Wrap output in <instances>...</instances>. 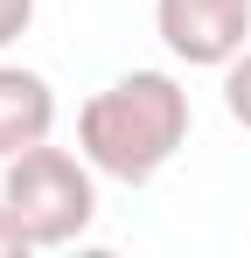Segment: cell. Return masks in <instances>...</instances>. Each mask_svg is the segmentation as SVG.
<instances>
[{
    "mask_svg": "<svg viewBox=\"0 0 251 258\" xmlns=\"http://www.w3.org/2000/svg\"><path fill=\"white\" fill-rule=\"evenodd\" d=\"M189 147V91L167 70H126L105 91H91L77 112V154L105 181H154Z\"/></svg>",
    "mask_w": 251,
    "mask_h": 258,
    "instance_id": "obj_1",
    "label": "cell"
},
{
    "mask_svg": "<svg viewBox=\"0 0 251 258\" xmlns=\"http://www.w3.org/2000/svg\"><path fill=\"white\" fill-rule=\"evenodd\" d=\"M0 203L21 216V230L35 237V251L77 244L98 216V168L70 147H28L14 161H0Z\"/></svg>",
    "mask_w": 251,
    "mask_h": 258,
    "instance_id": "obj_2",
    "label": "cell"
},
{
    "mask_svg": "<svg viewBox=\"0 0 251 258\" xmlns=\"http://www.w3.org/2000/svg\"><path fill=\"white\" fill-rule=\"evenodd\" d=\"M154 28L189 70H223L251 49V0H154Z\"/></svg>",
    "mask_w": 251,
    "mask_h": 258,
    "instance_id": "obj_3",
    "label": "cell"
},
{
    "mask_svg": "<svg viewBox=\"0 0 251 258\" xmlns=\"http://www.w3.org/2000/svg\"><path fill=\"white\" fill-rule=\"evenodd\" d=\"M56 133V91L42 70H21V63H0V161L28 154Z\"/></svg>",
    "mask_w": 251,
    "mask_h": 258,
    "instance_id": "obj_4",
    "label": "cell"
},
{
    "mask_svg": "<svg viewBox=\"0 0 251 258\" xmlns=\"http://www.w3.org/2000/svg\"><path fill=\"white\" fill-rule=\"evenodd\" d=\"M223 112H230V119L251 133V49L223 63Z\"/></svg>",
    "mask_w": 251,
    "mask_h": 258,
    "instance_id": "obj_5",
    "label": "cell"
},
{
    "mask_svg": "<svg viewBox=\"0 0 251 258\" xmlns=\"http://www.w3.org/2000/svg\"><path fill=\"white\" fill-rule=\"evenodd\" d=\"M28 251H35V237L21 230V216L0 203V258H28Z\"/></svg>",
    "mask_w": 251,
    "mask_h": 258,
    "instance_id": "obj_6",
    "label": "cell"
},
{
    "mask_svg": "<svg viewBox=\"0 0 251 258\" xmlns=\"http://www.w3.org/2000/svg\"><path fill=\"white\" fill-rule=\"evenodd\" d=\"M28 21H35V0H0V49L14 35H28Z\"/></svg>",
    "mask_w": 251,
    "mask_h": 258,
    "instance_id": "obj_7",
    "label": "cell"
}]
</instances>
